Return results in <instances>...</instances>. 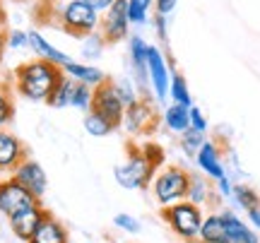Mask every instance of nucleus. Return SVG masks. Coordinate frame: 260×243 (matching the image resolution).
Masks as SVG:
<instances>
[{
    "label": "nucleus",
    "mask_w": 260,
    "mask_h": 243,
    "mask_svg": "<svg viewBox=\"0 0 260 243\" xmlns=\"http://www.w3.org/2000/svg\"><path fill=\"white\" fill-rule=\"evenodd\" d=\"M15 92L29 101H48V96L56 92L63 80V70L56 63H48L44 58L27 60L12 70Z\"/></svg>",
    "instance_id": "f257e3e1"
},
{
    "label": "nucleus",
    "mask_w": 260,
    "mask_h": 243,
    "mask_svg": "<svg viewBox=\"0 0 260 243\" xmlns=\"http://www.w3.org/2000/svg\"><path fill=\"white\" fill-rule=\"evenodd\" d=\"M161 219L169 224V229L186 243L200 241V226H203V207L193 205L188 200H181L176 205L161 207Z\"/></svg>",
    "instance_id": "f03ea898"
},
{
    "label": "nucleus",
    "mask_w": 260,
    "mask_h": 243,
    "mask_svg": "<svg viewBox=\"0 0 260 243\" xmlns=\"http://www.w3.org/2000/svg\"><path fill=\"white\" fill-rule=\"evenodd\" d=\"M113 176L118 181V186L125 190H145L157 176V166L147 159L142 147H130L128 159L113 168Z\"/></svg>",
    "instance_id": "7ed1b4c3"
},
{
    "label": "nucleus",
    "mask_w": 260,
    "mask_h": 243,
    "mask_svg": "<svg viewBox=\"0 0 260 243\" xmlns=\"http://www.w3.org/2000/svg\"><path fill=\"white\" fill-rule=\"evenodd\" d=\"M58 22L73 37H92L99 31L102 15L82 0H68L58 8Z\"/></svg>",
    "instance_id": "20e7f679"
},
{
    "label": "nucleus",
    "mask_w": 260,
    "mask_h": 243,
    "mask_svg": "<svg viewBox=\"0 0 260 243\" xmlns=\"http://www.w3.org/2000/svg\"><path fill=\"white\" fill-rule=\"evenodd\" d=\"M188 183H190V171L171 164V166L161 168L154 176V181H152V195H154V200L161 207L176 205L181 200H186Z\"/></svg>",
    "instance_id": "39448f33"
},
{
    "label": "nucleus",
    "mask_w": 260,
    "mask_h": 243,
    "mask_svg": "<svg viewBox=\"0 0 260 243\" xmlns=\"http://www.w3.org/2000/svg\"><path fill=\"white\" fill-rule=\"evenodd\" d=\"M41 200L34 197L24 186H19L15 178H3L0 181V215L3 217H15L19 212H24L29 207L39 205Z\"/></svg>",
    "instance_id": "423d86ee"
},
{
    "label": "nucleus",
    "mask_w": 260,
    "mask_h": 243,
    "mask_svg": "<svg viewBox=\"0 0 260 243\" xmlns=\"http://www.w3.org/2000/svg\"><path fill=\"white\" fill-rule=\"evenodd\" d=\"M157 106L152 99H140L133 106L125 109V116H123V125L130 135H152L157 130Z\"/></svg>",
    "instance_id": "0eeeda50"
},
{
    "label": "nucleus",
    "mask_w": 260,
    "mask_h": 243,
    "mask_svg": "<svg viewBox=\"0 0 260 243\" xmlns=\"http://www.w3.org/2000/svg\"><path fill=\"white\" fill-rule=\"evenodd\" d=\"M92 111L102 113L106 121H111V125L118 130L123 125V116H125V106L118 99V94L113 89V82L106 80L104 84H99L94 89V99H92Z\"/></svg>",
    "instance_id": "6e6552de"
},
{
    "label": "nucleus",
    "mask_w": 260,
    "mask_h": 243,
    "mask_svg": "<svg viewBox=\"0 0 260 243\" xmlns=\"http://www.w3.org/2000/svg\"><path fill=\"white\" fill-rule=\"evenodd\" d=\"M125 5H128V0H113V5L104 12L99 31H102L106 44H118L123 39H128L130 19L128 12H125Z\"/></svg>",
    "instance_id": "1a4fd4ad"
},
{
    "label": "nucleus",
    "mask_w": 260,
    "mask_h": 243,
    "mask_svg": "<svg viewBox=\"0 0 260 243\" xmlns=\"http://www.w3.org/2000/svg\"><path fill=\"white\" fill-rule=\"evenodd\" d=\"M147 75H149V89L157 101L169 99V84H171V73L164 60V53L157 46H149L147 51Z\"/></svg>",
    "instance_id": "9d476101"
},
{
    "label": "nucleus",
    "mask_w": 260,
    "mask_h": 243,
    "mask_svg": "<svg viewBox=\"0 0 260 243\" xmlns=\"http://www.w3.org/2000/svg\"><path fill=\"white\" fill-rule=\"evenodd\" d=\"M10 176L17 181L19 186H24L31 193L34 197H41L46 195V190H48V176H46V171H44V166L39 164L37 159H31V157H27L24 161H19V166L10 173Z\"/></svg>",
    "instance_id": "9b49d317"
},
{
    "label": "nucleus",
    "mask_w": 260,
    "mask_h": 243,
    "mask_svg": "<svg viewBox=\"0 0 260 243\" xmlns=\"http://www.w3.org/2000/svg\"><path fill=\"white\" fill-rule=\"evenodd\" d=\"M48 217V210L41 202L34 207H29V210H24V212H19V215L10 217V231L15 234V238H19V241L29 243V238L34 236V231L39 229V224L44 222Z\"/></svg>",
    "instance_id": "f8f14e48"
},
{
    "label": "nucleus",
    "mask_w": 260,
    "mask_h": 243,
    "mask_svg": "<svg viewBox=\"0 0 260 243\" xmlns=\"http://www.w3.org/2000/svg\"><path fill=\"white\" fill-rule=\"evenodd\" d=\"M27 157V147L17 135L0 130V173H12L19 166V161H24Z\"/></svg>",
    "instance_id": "ddd939ff"
},
{
    "label": "nucleus",
    "mask_w": 260,
    "mask_h": 243,
    "mask_svg": "<svg viewBox=\"0 0 260 243\" xmlns=\"http://www.w3.org/2000/svg\"><path fill=\"white\" fill-rule=\"evenodd\" d=\"M195 161H198V168H200L210 181H219V178L226 176V168H224V161H222V152H219V147H217L214 140H205V145L198 150V154H195Z\"/></svg>",
    "instance_id": "4468645a"
},
{
    "label": "nucleus",
    "mask_w": 260,
    "mask_h": 243,
    "mask_svg": "<svg viewBox=\"0 0 260 243\" xmlns=\"http://www.w3.org/2000/svg\"><path fill=\"white\" fill-rule=\"evenodd\" d=\"M60 70H63V75L73 77V80H77V82L82 84H89L92 89H96L99 84H104L109 77L104 75V70H99L96 65H92V63H77V60H68L65 65H60Z\"/></svg>",
    "instance_id": "2eb2a0df"
},
{
    "label": "nucleus",
    "mask_w": 260,
    "mask_h": 243,
    "mask_svg": "<svg viewBox=\"0 0 260 243\" xmlns=\"http://www.w3.org/2000/svg\"><path fill=\"white\" fill-rule=\"evenodd\" d=\"M219 215L224 219V226H226V234H229L232 243H260L255 229L251 224H246L234 210H222Z\"/></svg>",
    "instance_id": "dca6fc26"
},
{
    "label": "nucleus",
    "mask_w": 260,
    "mask_h": 243,
    "mask_svg": "<svg viewBox=\"0 0 260 243\" xmlns=\"http://www.w3.org/2000/svg\"><path fill=\"white\" fill-rule=\"evenodd\" d=\"M70 241V234L60 219L48 212V217L39 224V229L34 231V236L29 238V243H68Z\"/></svg>",
    "instance_id": "f3484780"
},
{
    "label": "nucleus",
    "mask_w": 260,
    "mask_h": 243,
    "mask_svg": "<svg viewBox=\"0 0 260 243\" xmlns=\"http://www.w3.org/2000/svg\"><path fill=\"white\" fill-rule=\"evenodd\" d=\"M198 243H232L229 234H226V226L219 212H210L205 215L203 226H200V241Z\"/></svg>",
    "instance_id": "a211bd4d"
},
{
    "label": "nucleus",
    "mask_w": 260,
    "mask_h": 243,
    "mask_svg": "<svg viewBox=\"0 0 260 243\" xmlns=\"http://www.w3.org/2000/svg\"><path fill=\"white\" fill-rule=\"evenodd\" d=\"M29 48L37 53V58H44V60H48V63H56V65H65L68 60H70V56H65L63 51H58L56 46H51L46 39L41 37L39 31H29Z\"/></svg>",
    "instance_id": "6ab92c4d"
},
{
    "label": "nucleus",
    "mask_w": 260,
    "mask_h": 243,
    "mask_svg": "<svg viewBox=\"0 0 260 243\" xmlns=\"http://www.w3.org/2000/svg\"><path fill=\"white\" fill-rule=\"evenodd\" d=\"M212 183H210V178L205 176H198V173H190V183H188V195L186 200L188 202H193V205L203 207L207 202H212Z\"/></svg>",
    "instance_id": "aec40b11"
},
{
    "label": "nucleus",
    "mask_w": 260,
    "mask_h": 243,
    "mask_svg": "<svg viewBox=\"0 0 260 243\" xmlns=\"http://www.w3.org/2000/svg\"><path fill=\"white\" fill-rule=\"evenodd\" d=\"M164 125H167V130L176 132V135L186 132L190 128V109L181 106V103H171L164 111Z\"/></svg>",
    "instance_id": "412c9836"
},
{
    "label": "nucleus",
    "mask_w": 260,
    "mask_h": 243,
    "mask_svg": "<svg viewBox=\"0 0 260 243\" xmlns=\"http://www.w3.org/2000/svg\"><path fill=\"white\" fill-rule=\"evenodd\" d=\"M75 89H77V80L73 77L63 75L60 84L56 87V92L48 96V106L51 109H68V106H73V96H75Z\"/></svg>",
    "instance_id": "4be33fe9"
},
{
    "label": "nucleus",
    "mask_w": 260,
    "mask_h": 243,
    "mask_svg": "<svg viewBox=\"0 0 260 243\" xmlns=\"http://www.w3.org/2000/svg\"><path fill=\"white\" fill-rule=\"evenodd\" d=\"M169 96H171V101H174V103H181V106H188V109H190V106H195V103H193V94H190L186 77L181 75V73H171Z\"/></svg>",
    "instance_id": "5701e85b"
},
{
    "label": "nucleus",
    "mask_w": 260,
    "mask_h": 243,
    "mask_svg": "<svg viewBox=\"0 0 260 243\" xmlns=\"http://www.w3.org/2000/svg\"><path fill=\"white\" fill-rule=\"evenodd\" d=\"M232 200L236 202L239 210H243V212H251V210L260 207V195L251 186H246V183H236V186H234Z\"/></svg>",
    "instance_id": "b1692460"
},
{
    "label": "nucleus",
    "mask_w": 260,
    "mask_h": 243,
    "mask_svg": "<svg viewBox=\"0 0 260 243\" xmlns=\"http://www.w3.org/2000/svg\"><path fill=\"white\" fill-rule=\"evenodd\" d=\"M84 130L89 132L92 137H106V135H111V132H116V128L111 125V121H106L102 113L96 111H89L84 113Z\"/></svg>",
    "instance_id": "393cba45"
},
{
    "label": "nucleus",
    "mask_w": 260,
    "mask_h": 243,
    "mask_svg": "<svg viewBox=\"0 0 260 243\" xmlns=\"http://www.w3.org/2000/svg\"><path fill=\"white\" fill-rule=\"evenodd\" d=\"M15 118V101L10 84H0V130H5Z\"/></svg>",
    "instance_id": "a878e982"
},
{
    "label": "nucleus",
    "mask_w": 260,
    "mask_h": 243,
    "mask_svg": "<svg viewBox=\"0 0 260 243\" xmlns=\"http://www.w3.org/2000/svg\"><path fill=\"white\" fill-rule=\"evenodd\" d=\"M205 132L195 130V128H188L186 132H181V150L186 152L188 157H195L198 154V150L205 145Z\"/></svg>",
    "instance_id": "bb28decb"
},
{
    "label": "nucleus",
    "mask_w": 260,
    "mask_h": 243,
    "mask_svg": "<svg viewBox=\"0 0 260 243\" xmlns=\"http://www.w3.org/2000/svg\"><path fill=\"white\" fill-rule=\"evenodd\" d=\"M113 89H116V94H118V99L123 101L125 109L142 99V96L138 94V89H135V84L130 82V80H116V82H113Z\"/></svg>",
    "instance_id": "cd10ccee"
},
{
    "label": "nucleus",
    "mask_w": 260,
    "mask_h": 243,
    "mask_svg": "<svg viewBox=\"0 0 260 243\" xmlns=\"http://www.w3.org/2000/svg\"><path fill=\"white\" fill-rule=\"evenodd\" d=\"M92 99H94V89H92V87H89V84L77 82V89H75V96H73V109L89 113V111H92Z\"/></svg>",
    "instance_id": "c85d7f7f"
},
{
    "label": "nucleus",
    "mask_w": 260,
    "mask_h": 243,
    "mask_svg": "<svg viewBox=\"0 0 260 243\" xmlns=\"http://www.w3.org/2000/svg\"><path fill=\"white\" fill-rule=\"evenodd\" d=\"M125 12H128L130 24H145V22H147L149 8L145 5V3H142V0H128V5H125Z\"/></svg>",
    "instance_id": "c756f323"
},
{
    "label": "nucleus",
    "mask_w": 260,
    "mask_h": 243,
    "mask_svg": "<svg viewBox=\"0 0 260 243\" xmlns=\"http://www.w3.org/2000/svg\"><path fill=\"white\" fill-rule=\"evenodd\" d=\"M113 226H116V229H121V231H125V234H133V236L142 231V224L138 222V217L125 215V212H121V215L113 217Z\"/></svg>",
    "instance_id": "7c9ffc66"
},
{
    "label": "nucleus",
    "mask_w": 260,
    "mask_h": 243,
    "mask_svg": "<svg viewBox=\"0 0 260 243\" xmlns=\"http://www.w3.org/2000/svg\"><path fill=\"white\" fill-rule=\"evenodd\" d=\"M8 48H29V31L22 29L8 31Z\"/></svg>",
    "instance_id": "2f4dec72"
},
{
    "label": "nucleus",
    "mask_w": 260,
    "mask_h": 243,
    "mask_svg": "<svg viewBox=\"0 0 260 243\" xmlns=\"http://www.w3.org/2000/svg\"><path fill=\"white\" fill-rule=\"evenodd\" d=\"M142 152L147 154V159L154 164V166H161V161H164V150L154 145V142H147V145H142Z\"/></svg>",
    "instance_id": "473e14b6"
},
{
    "label": "nucleus",
    "mask_w": 260,
    "mask_h": 243,
    "mask_svg": "<svg viewBox=\"0 0 260 243\" xmlns=\"http://www.w3.org/2000/svg\"><path fill=\"white\" fill-rule=\"evenodd\" d=\"M190 128H195V130H200V132H207V128H210L205 113L198 106H190Z\"/></svg>",
    "instance_id": "72a5a7b5"
},
{
    "label": "nucleus",
    "mask_w": 260,
    "mask_h": 243,
    "mask_svg": "<svg viewBox=\"0 0 260 243\" xmlns=\"http://www.w3.org/2000/svg\"><path fill=\"white\" fill-rule=\"evenodd\" d=\"M214 186H217V193L219 197H226V200H232V193H234V183L229 176L219 178V181H214Z\"/></svg>",
    "instance_id": "f704fd0d"
},
{
    "label": "nucleus",
    "mask_w": 260,
    "mask_h": 243,
    "mask_svg": "<svg viewBox=\"0 0 260 243\" xmlns=\"http://www.w3.org/2000/svg\"><path fill=\"white\" fill-rule=\"evenodd\" d=\"M178 0H154V10H157V15H164V17H169L171 12H174V8H176Z\"/></svg>",
    "instance_id": "c9c22d12"
},
{
    "label": "nucleus",
    "mask_w": 260,
    "mask_h": 243,
    "mask_svg": "<svg viewBox=\"0 0 260 243\" xmlns=\"http://www.w3.org/2000/svg\"><path fill=\"white\" fill-rule=\"evenodd\" d=\"M154 29H157L159 39H161V41H167L169 31H167V17H164V15H154Z\"/></svg>",
    "instance_id": "e433bc0d"
},
{
    "label": "nucleus",
    "mask_w": 260,
    "mask_h": 243,
    "mask_svg": "<svg viewBox=\"0 0 260 243\" xmlns=\"http://www.w3.org/2000/svg\"><path fill=\"white\" fill-rule=\"evenodd\" d=\"M82 3H87L89 8H94L99 15H102V12H106V10L113 5V0H82Z\"/></svg>",
    "instance_id": "4c0bfd02"
},
{
    "label": "nucleus",
    "mask_w": 260,
    "mask_h": 243,
    "mask_svg": "<svg viewBox=\"0 0 260 243\" xmlns=\"http://www.w3.org/2000/svg\"><path fill=\"white\" fill-rule=\"evenodd\" d=\"M246 217H248V224H251L255 231H260V207H255V210H251V212H246Z\"/></svg>",
    "instance_id": "58836bf2"
},
{
    "label": "nucleus",
    "mask_w": 260,
    "mask_h": 243,
    "mask_svg": "<svg viewBox=\"0 0 260 243\" xmlns=\"http://www.w3.org/2000/svg\"><path fill=\"white\" fill-rule=\"evenodd\" d=\"M8 48V31L0 29V58H3V51Z\"/></svg>",
    "instance_id": "ea45409f"
},
{
    "label": "nucleus",
    "mask_w": 260,
    "mask_h": 243,
    "mask_svg": "<svg viewBox=\"0 0 260 243\" xmlns=\"http://www.w3.org/2000/svg\"><path fill=\"white\" fill-rule=\"evenodd\" d=\"M142 3H145L147 8H152V5H154V0H142Z\"/></svg>",
    "instance_id": "a19ab883"
},
{
    "label": "nucleus",
    "mask_w": 260,
    "mask_h": 243,
    "mask_svg": "<svg viewBox=\"0 0 260 243\" xmlns=\"http://www.w3.org/2000/svg\"><path fill=\"white\" fill-rule=\"evenodd\" d=\"M0 22H3V15H0Z\"/></svg>",
    "instance_id": "79ce46f5"
},
{
    "label": "nucleus",
    "mask_w": 260,
    "mask_h": 243,
    "mask_svg": "<svg viewBox=\"0 0 260 243\" xmlns=\"http://www.w3.org/2000/svg\"><path fill=\"white\" fill-rule=\"evenodd\" d=\"M68 243H75V241H68Z\"/></svg>",
    "instance_id": "37998d69"
},
{
    "label": "nucleus",
    "mask_w": 260,
    "mask_h": 243,
    "mask_svg": "<svg viewBox=\"0 0 260 243\" xmlns=\"http://www.w3.org/2000/svg\"><path fill=\"white\" fill-rule=\"evenodd\" d=\"M0 60H3V58H0Z\"/></svg>",
    "instance_id": "c03bdc74"
}]
</instances>
